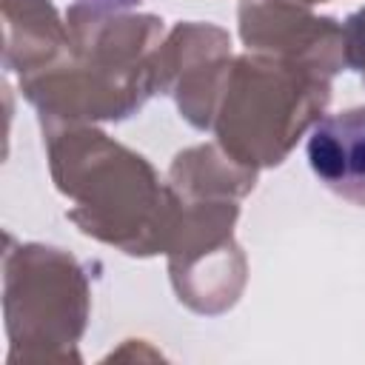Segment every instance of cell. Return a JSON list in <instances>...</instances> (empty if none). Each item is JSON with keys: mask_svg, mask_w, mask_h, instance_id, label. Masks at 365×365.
Returning <instances> with one entry per match:
<instances>
[{"mask_svg": "<svg viewBox=\"0 0 365 365\" xmlns=\"http://www.w3.org/2000/svg\"><path fill=\"white\" fill-rule=\"evenodd\" d=\"M305 151L325 188L365 205V106L322 117L311 128Z\"/></svg>", "mask_w": 365, "mask_h": 365, "instance_id": "obj_1", "label": "cell"}, {"mask_svg": "<svg viewBox=\"0 0 365 365\" xmlns=\"http://www.w3.org/2000/svg\"><path fill=\"white\" fill-rule=\"evenodd\" d=\"M80 3L91 6V9H103V11H123V9L137 6L140 0H80Z\"/></svg>", "mask_w": 365, "mask_h": 365, "instance_id": "obj_2", "label": "cell"}]
</instances>
